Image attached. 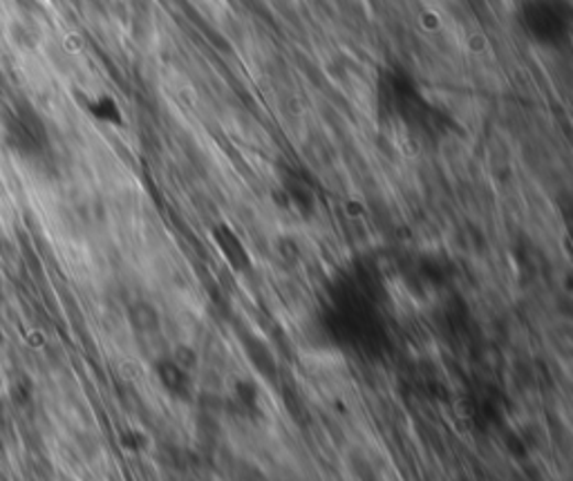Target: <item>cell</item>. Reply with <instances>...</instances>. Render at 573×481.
<instances>
[{
	"label": "cell",
	"mask_w": 573,
	"mask_h": 481,
	"mask_svg": "<svg viewBox=\"0 0 573 481\" xmlns=\"http://www.w3.org/2000/svg\"><path fill=\"white\" fill-rule=\"evenodd\" d=\"M3 137L8 148L23 159H38L47 150L45 124L30 105L8 108L3 116Z\"/></svg>",
	"instance_id": "obj_1"
}]
</instances>
